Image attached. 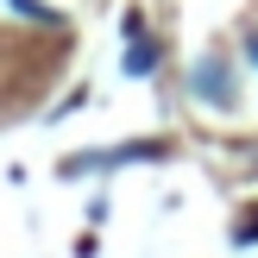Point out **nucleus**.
<instances>
[{
    "label": "nucleus",
    "instance_id": "nucleus-2",
    "mask_svg": "<svg viewBox=\"0 0 258 258\" xmlns=\"http://www.w3.org/2000/svg\"><path fill=\"white\" fill-rule=\"evenodd\" d=\"M120 70H126V76H151V70H158V44L145 38L139 13L126 19V50H120Z\"/></svg>",
    "mask_w": 258,
    "mask_h": 258
},
{
    "label": "nucleus",
    "instance_id": "nucleus-4",
    "mask_svg": "<svg viewBox=\"0 0 258 258\" xmlns=\"http://www.w3.org/2000/svg\"><path fill=\"white\" fill-rule=\"evenodd\" d=\"M246 57H252V63H258V32H252V38H246Z\"/></svg>",
    "mask_w": 258,
    "mask_h": 258
},
{
    "label": "nucleus",
    "instance_id": "nucleus-1",
    "mask_svg": "<svg viewBox=\"0 0 258 258\" xmlns=\"http://www.w3.org/2000/svg\"><path fill=\"white\" fill-rule=\"evenodd\" d=\"M189 95H196L202 107H214V113H233V107H239V88H233V63H227L221 50L196 57V63H189Z\"/></svg>",
    "mask_w": 258,
    "mask_h": 258
},
{
    "label": "nucleus",
    "instance_id": "nucleus-3",
    "mask_svg": "<svg viewBox=\"0 0 258 258\" xmlns=\"http://www.w3.org/2000/svg\"><path fill=\"white\" fill-rule=\"evenodd\" d=\"M233 239H239V246H258V208H252V214H246V221H239V227H233Z\"/></svg>",
    "mask_w": 258,
    "mask_h": 258
}]
</instances>
